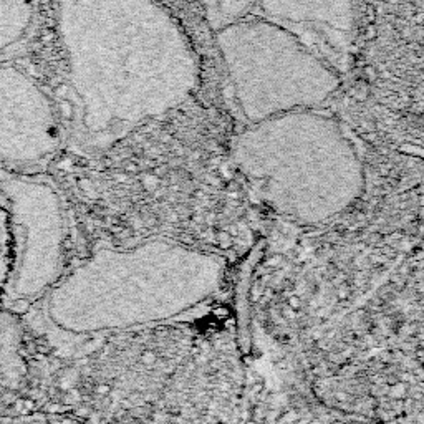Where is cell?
<instances>
[{
    "label": "cell",
    "mask_w": 424,
    "mask_h": 424,
    "mask_svg": "<svg viewBox=\"0 0 424 424\" xmlns=\"http://www.w3.org/2000/svg\"><path fill=\"white\" fill-rule=\"evenodd\" d=\"M0 202L11 230V270L0 303L23 315L73 264L75 219L47 171L0 169Z\"/></svg>",
    "instance_id": "5b68a950"
},
{
    "label": "cell",
    "mask_w": 424,
    "mask_h": 424,
    "mask_svg": "<svg viewBox=\"0 0 424 424\" xmlns=\"http://www.w3.org/2000/svg\"><path fill=\"white\" fill-rule=\"evenodd\" d=\"M224 274L219 255L166 239L101 247L72 264L23 315L48 343L83 348L189 312L221 287Z\"/></svg>",
    "instance_id": "7a4b0ae2"
},
{
    "label": "cell",
    "mask_w": 424,
    "mask_h": 424,
    "mask_svg": "<svg viewBox=\"0 0 424 424\" xmlns=\"http://www.w3.org/2000/svg\"><path fill=\"white\" fill-rule=\"evenodd\" d=\"M67 146L101 152L176 110L199 85V60L160 0H57Z\"/></svg>",
    "instance_id": "6da1fadb"
},
{
    "label": "cell",
    "mask_w": 424,
    "mask_h": 424,
    "mask_svg": "<svg viewBox=\"0 0 424 424\" xmlns=\"http://www.w3.org/2000/svg\"><path fill=\"white\" fill-rule=\"evenodd\" d=\"M37 0H0V62H9L30 40Z\"/></svg>",
    "instance_id": "ba28073f"
},
{
    "label": "cell",
    "mask_w": 424,
    "mask_h": 424,
    "mask_svg": "<svg viewBox=\"0 0 424 424\" xmlns=\"http://www.w3.org/2000/svg\"><path fill=\"white\" fill-rule=\"evenodd\" d=\"M23 330L18 313L0 303V386L13 388L26 374L22 359Z\"/></svg>",
    "instance_id": "9c48e42d"
},
{
    "label": "cell",
    "mask_w": 424,
    "mask_h": 424,
    "mask_svg": "<svg viewBox=\"0 0 424 424\" xmlns=\"http://www.w3.org/2000/svg\"><path fill=\"white\" fill-rule=\"evenodd\" d=\"M65 146L52 93L22 67L0 62V169L47 171Z\"/></svg>",
    "instance_id": "8992f818"
},
{
    "label": "cell",
    "mask_w": 424,
    "mask_h": 424,
    "mask_svg": "<svg viewBox=\"0 0 424 424\" xmlns=\"http://www.w3.org/2000/svg\"><path fill=\"white\" fill-rule=\"evenodd\" d=\"M214 33L249 123L312 110L338 90V72L277 23L250 13Z\"/></svg>",
    "instance_id": "277c9868"
},
{
    "label": "cell",
    "mask_w": 424,
    "mask_h": 424,
    "mask_svg": "<svg viewBox=\"0 0 424 424\" xmlns=\"http://www.w3.org/2000/svg\"><path fill=\"white\" fill-rule=\"evenodd\" d=\"M9 270H11V230L6 207L0 202V295L6 287Z\"/></svg>",
    "instance_id": "8fae6325"
},
{
    "label": "cell",
    "mask_w": 424,
    "mask_h": 424,
    "mask_svg": "<svg viewBox=\"0 0 424 424\" xmlns=\"http://www.w3.org/2000/svg\"><path fill=\"white\" fill-rule=\"evenodd\" d=\"M233 161L275 212L303 224L342 214L364 187L352 141L333 118L310 110L249 123L234 138Z\"/></svg>",
    "instance_id": "3957f363"
},
{
    "label": "cell",
    "mask_w": 424,
    "mask_h": 424,
    "mask_svg": "<svg viewBox=\"0 0 424 424\" xmlns=\"http://www.w3.org/2000/svg\"><path fill=\"white\" fill-rule=\"evenodd\" d=\"M257 0H201L212 32L254 13Z\"/></svg>",
    "instance_id": "30bf717a"
},
{
    "label": "cell",
    "mask_w": 424,
    "mask_h": 424,
    "mask_svg": "<svg viewBox=\"0 0 424 424\" xmlns=\"http://www.w3.org/2000/svg\"><path fill=\"white\" fill-rule=\"evenodd\" d=\"M254 13L289 30L337 72L347 65L357 0H257Z\"/></svg>",
    "instance_id": "52a82bcc"
}]
</instances>
